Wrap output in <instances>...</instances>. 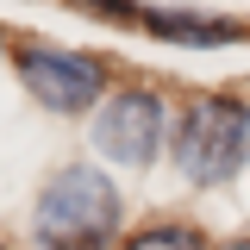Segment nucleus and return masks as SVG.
I'll return each mask as SVG.
<instances>
[{
	"mask_svg": "<svg viewBox=\"0 0 250 250\" xmlns=\"http://www.w3.org/2000/svg\"><path fill=\"white\" fill-rule=\"evenodd\" d=\"M31 244L38 250H113L119 244V188L106 182V169H94V163L57 169L31 207Z\"/></svg>",
	"mask_w": 250,
	"mask_h": 250,
	"instance_id": "f257e3e1",
	"label": "nucleus"
},
{
	"mask_svg": "<svg viewBox=\"0 0 250 250\" xmlns=\"http://www.w3.org/2000/svg\"><path fill=\"white\" fill-rule=\"evenodd\" d=\"M169 156L194 188H225L231 175H244L250 163V100H231V94H207V100H188L182 119H175V138H169Z\"/></svg>",
	"mask_w": 250,
	"mask_h": 250,
	"instance_id": "f03ea898",
	"label": "nucleus"
},
{
	"mask_svg": "<svg viewBox=\"0 0 250 250\" xmlns=\"http://www.w3.org/2000/svg\"><path fill=\"white\" fill-rule=\"evenodd\" d=\"M163 144H169V113H163V100L150 88H119L94 113V150L106 163L144 169V163H156Z\"/></svg>",
	"mask_w": 250,
	"mask_h": 250,
	"instance_id": "7ed1b4c3",
	"label": "nucleus"
},
{
	"mask_svg": "<svg viewBox=\"0 0 250 250\" xmlns=\"http://www.w3.org/2000/svg\"><path fill=\"white\" fill-rule=\"evenodd\" d=\"M19 82L38 94V106L50 113H88L106 94V62L88 50H57V44H25L19 50Z\"/></svg>",
	"mask_w": 250,
	"mask_h": 250,
	"instance_id": "20e7f679",
	"label": "nucleus"
},
{
	"mask_svg": "<svg viewBox=\"0 0 250 250\" xmlns=\"http://www.w3.org/2000/svg\"><path fill=\"white\" fill-rule=\"evenodd\" d=\"M156 38H169V44H194V50H219V44H238L244 25L238 19H207V13H169V6H150V13H138Z\"/></svg>",
	"mask_w": 250,
	"mask_h": 250,
	"instance_id": "39448f33",
	"label": "nucleus"
},
{
	"mask_svg": "<svg viewBox=\"0 0 250 250\" xmlns=\"http://www.w3.org/2000/svg\"><path fill=\"white\" fill-rule=\"evenodd\" d=\"M119 250H213V244L194 225H182V219H156V225H138Z\"/></svg>",
	"mask_w": 250,
	"mask_h": 250,
	"instance_id": "423d86ee",
	"label": "nucleus"
},
{
	"mask_svg": "<svg viewBox=\"0 0 250 250\" xmlns=\"http://www.w3.org/2000/svg\"><path fill=\"white\" fill-rule=\"evenodd\" d=\"M219 250H250V238H231V244H219Z\"/></svg>",
	"mask_w": 250,
	"mask_h": 250,
	"instance_id": "0eeeda50",
	"label": "nucleus"
},
{
	"mask_svg": "<svg viewBox=\"0 0 250 250\" xmlns=\"http://www.w3.org/2000/svg\"><path fill=\"white\" fill-rule=\"evenodd\" d=\"M0 250H6V244H0Z\"/></svg>",
	"mask_w": 250,
	"mask_h": 250,
	"instance_id": "6e6552de",
	"label": "nucleus"
}]
</instances>
